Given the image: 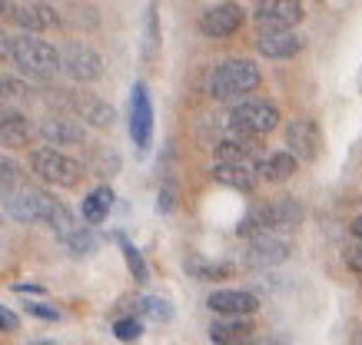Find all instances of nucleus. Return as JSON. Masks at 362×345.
Returning <instances> with one entry per match:
<instances>
[{"label": "nucleus", "instance_id": "obj_1", "mask_svg": "<svg viewBox=\"0 0 362 345\" xmlns=\"http://www.w3.org/2000/svg\"><path fill=\"white\" fill-rule=\"evenodd\" d=\"M263 83L259 77V67L252 60H243V56H233V60H223L216 67L209 70V80H206V90L213 100L220 103H230V100H240L246 93Z\"/></svg>", "mask_w": 362, "mask_h": 345}, {"label": "nucleus", "instance_id": "obj_2", "mask_svg": "<svg viewBox=\"0 0 362 345\" xmlns=\"http://www.w3.org/2000/svg\"><path fill=\"white\" fill-rule=\"evenodd\" d=\"M13 63L21 67V73H27L30 80H54L64 70V56L57 54L54 44H47L40 34L23 30L21 37H13Z\"/></svg>", "mask_w": 362, "mask_h": 345}, {"label": "nucleus", "instance_id": "obj_3", "mask_svg": "<svg viewBox=\"0 0 362 345\" xmlns=\"http://www.w3.org/2000/svg\"><path fill=\"white\" fill-rule=\"evenodd\" d=\"M306 210L299 206V200L293 196H283V200H273V202H263L246 216L240 223V236H252L259 229H276V233H293L299 223H303Z\"/></svg>", "mask_w": 362, "mask_h": 345}, {"label": "nucleus", "instance_id": "obj_4", "mask_svg": "<svg viewBox=\"0 0 362 345\" xmlns=\"http://www.w3.org/2000/svg\"><path fill=\"white\" fill-rule=\"evenodd\" d=\"M30 167H33V173L44 179L47 186H54V190H74V186H80V179H83V163L74 159V156L60 153V150H54V146L33 150Z\"/></svg>", "mask_w": 362, "mask_h": 345}, {"label": "nucleus", "instance_id": "obj_5", "mask_svg": "<svg viewBox=\"0 0 362 345\" xmlns=\"http://www.w3.org/2000/svg\"><path fill=\"white\" fill-rule=\"evenodd\" d=\"M0 196H4V212L17 223H47L50 212L60 206V200H54L47 190L30 186V183H21L17 190L0 193Z\"/></svg>", "mask_w": 362, "mask_h": 345}, {"label": "nucleus", "instance_id": "obj_6", "mask_svg": "<svg viewBox=\"0 0 362 345\" xmlns=\"http://www.w3.org/2000/svg\"><path fill=\"white\" fill-rule=\"evenodd\" d=\"M54 103H60V110L74 113L87 126H97V130H110L113 120H117V110L110 103H103L93 93H83V90H60V97H50Z\"/></svg>", "mask_w": 362, "mask_h": 345}, {"label": "nucleus", "instance_id": "obj_7", "mask_svg": "<svg viewBox=\"0 0 362 345\" xmlns=\"http://www.w3.org/2000/svg\"><path fill=\"white\" fill-rule=\"evenodd\" d=\"M230 126L250 136H266L279 126V110L269 100H240L230 113Z\"/></svg>", "mask_w": 362, "mask_h": 345}, {"label": "nucleus", "instance_id": "obj_8", "mask_svg": "<svg viewBox=\"0 0 362 345\" xmlns=\"http://www.w3.org/2000/svg\"><path fill=\"white\" fill-rule=\"evenodd\" d=\"M293 253V243L286 239V233H276V229H259V233L250 236V246H246V266L256 269H269L286 262Z\"/></svg>", "mask_w": 362, "mask_h": 345}, {"label": "nucleus", "instance_id": "obj_9", "mask_svg": "<svg viewBox=\"0 0 362 345\" xmlns=\"http://www.w3.org/2000/svg\"><path fill=\"white\" fill-rule=\"evenodd\" d=\"M37 133L50 146H77L87 140V123H80V116L74 113H47L37 123Z\"/></svg>", "mask_w": 362, "mask_h": 345}, {"label": "nucleus", "instance_id": "obj_10", "mask_svg": "<svg viewBox=\"0 0 362 345\" xmlns=\"http://www.w3.org/2000/svg\"><path fill=\"white\" fill-rule=\"evenodd\" d=\"M130 136L136 150L146 153L153 143V103H150V90L136 83L130 97Z\"/></svg>", "mask_w": 362, "mask_h": 345}, {"label": "nucleus", "instance_id": "obj_11", "mask_svg": "<svg viewBox=\"0 0 362 345\" xmlns=\"http://www.w3.org/2000/svg\"><path fill=\"white\" fill-rule=\"evenodd\" d=\"M303 20L299 0H259L256 4V27L259 30H289Z\"/></svg>", "mask_w": 362, "mask_h": 345}, {"label": "nucleus", "instance_id": "obj_12", "mask_svg": "<svg viewBox=\"0 0 362 345\" xmlns=\"http://www.w3.org/2000/svg\"><path fill=\"white\" fill-rule=\"evenodd\" d=\"M64 73L77 83H93L103 73V60L90 44H70L64 54Z\"/></svg>", "mask_w": 362, "mask_h": 345}, {"label": "nucleus", "instance_id": "obj_13", "mask_svg": "<svg viewBox=\"0 0 362 345\" xmlns=\"http://www.w3.org/2000/svg\"><path fill=\"white\" fill-rule=\"evenodd\" d=\"M286 146H289V153H296L303 163L316 159L319 146H322L316 120H313V116H296V120H289V126H286Z\"/></svg>", "mask_w": 362, "mask_h": 345}, {"label": "nucleus", "instance_id": "obj_14", "mask_svg": "<svg viewBox=\"0 0 362 345\" xmlns=\"http://www.w3.org/2000/svg\"><path fill=\"white\" fill-rule=\"evenodd\" d=\"M213 153H216V159H226V163H252V167L259 169V159H263V146H259V140H256V136L233 130L230 136L216 140Z\"/></svg>", "mask_w": 362, "mask_h": 345}, {"label": "nucleus", "instance_id": "obj_15", "mask_svg": "<svg viewBox=\"0 0 362 345\" xmlns=\"http://www.w3.org/2000/svg\"><path fill=\"white\" fill-rule=\"evenodd\" d=\"M243 7L240 4H216V7H209L203 17H199V30L213 40H226L233 37L236 30L243 27Z\"/></svg>", "mask_w": 362, "mask_h": 345}, {"label": "nucleus", "instance_id": "obj_16", "mask_svg": "<svg viewBox=\"0 0 362 345\" xmlns=\"http://www.w3.org/2000/svg\"><path fill=\"white\" fill-rule=\"evenodd\" d=\"M206 305L216 315H252L259 309V299L250 289H216L206 299Z\"/></svg>", "mask_w": 362, "mask_h": 345}, {"label": "nucleus", "instance_id": "obj_17", "mask_svg": "<svg viewBox=\"0 0 362 345\" xmlns=\"http://www.w3.org/2000/svg\"><path fill=\"white\" fill-rule=\"evenodd\" d=\"M256 50L269 60H286V56H296L303 50V37L289 30H259L256 37Z\"/></svg>", "mask_w": 362, "mask_h": 345}, {"label": "nucleus", "instance_id": "obj_18", "mask_svg": "<svg viewBox=\"0 0 362 345\" xmlns=\"http://www.w3.org/2000/svg\"><path fill=\"white\" fill-rule=\"evenodd\" d=\"M213 179L230 186V190H240V193H252L256 183H259V169L252 163H226V159H216L213 167Z\"/></svg>", "mask_w": 362, "mask_h": 345}, {"label": "nucleus", "instance_id": "obj_19", "mask_svg": "<svg viewBox=\"0 0 362 345\" xmlns=\"http://www.w3.org/2000/svg\"><path fill=\"white\" fill-rule=\"evenodd\" d=\"M11 20L21 27V30H30V34H40L47 27L57 23V13L47 7V0H37V4H17L11 11Z\"/></svg>", "mask_w": 362, "mask_h": 345}, {"label": "nucleus", "instance_id": "obj_20", "mask_svg": "<svg viewBox=\"0 0 362 345\" xmlns=\"http://www.w3.org/2000/svg\"><path fill=\"white\" fill-rule=\"evenodd\" d=\"M252 332H256V325H252L250 315H223V319H216L209 325V339L226 345L246 342V339H252Z\"/></svg>", "mask_w": 362, "mask_h": 345}, {"label": "nucleus", "instance_id": "obj_21", "mask_svg": "<svg viewBox=\"0 0 362 345\" xmlns=\"http://www.w3.org/2000/svg\"><path fill=\"white\" fill-rule=\"evenodd\" d=\"M30 120L23 113H13V110H4L0 113V146L7 150H23L30 143Z\"/></svg>", "mask_w": 362, "mask_h": 345}, {"label": "nucleus", "instance_id": "obj_22", "mask_svg": "<svg viewBox=\"0 0 362 345\" xmlns=\"http://www.w3.org/2000/svg\"><path fill=\"white\" fill-rule=\"evenodd\" d=\"M299 167V156L289 153V150H283V153H269L259 159V176L266 179V183H286V179L296 173Z\"/></svg>", "mask_w": 362, "mask_h": 345}, {"label": "nucleus", "instance_id": "obj_23", "mask_svg": "<svg viewBox=\"0 0 362 345\" xmlns=\"http://www.w3.org/2000/svg\"><path fill=\"white\" fill-rule=\"evenodd\" d=\"M110 206H113V190L110 186H97V190H90L80 202V216H83V223L90 226H100L107 216H110Z\"/></svg>", "mask_w": 362, "mask_h": 345}, {"label": "nucleus", "instance_id": "obj_24", "mask_svg": "<svg viewBox=\"0 0 362 345\" xmlns=\"http://www.w3.org/2000/svg\"><path fill=\"white\" fill-rule=\"evenodd\" d=\"M183 266H187V272L193 279H199V282L230 279L233 272H236V266H233V262H213V259H203V256H187V259H183Z\"/></svg>", "mask_w": 362, "mask_h": 345}, {"label": "nucleus", "instance_id": "obj_25", "mask_svg": "<svg viewBox=\"0 0 362 345\" xmlns=\"http://www.w3.org/2000/svg\"><path fill=\"white\" fill-rule=\"evenodd\" d=\"M136 315L153 319V322H166V319H173V305L166 299H160V296H143V299L136 302Z\"/></svg>", "mask_w": 362, "mask_h": 345}, {"label": "nucleus", "instance_id": "obj_26", "mask_svg": "<svg viewBox=\"0 0 362 345\" xmlns=\"http://www.w3.org/2000/svg\"><path fill=\"white\" fill-rule=\"evenodd\" d=\"M30 97V87L17 77H0V107L7 110V107H17Z\"/></svg>", "mask_w": 362, "mask_h": 345}, {"label": "nucleus", "instance_id": "obj_27", "mask_svg": "<svg viewBox=\"0 0 362 345\" xmlns=\"http://www.w3.org/2000/svg\"><path fill=\"white\" fill-rule=\"evenodd\" d=\"M47 226H50V229H54V236H57V239H64V243H66V239H70V236H74V233L80 229L77 219H74V212L66 210L64 202H60V206H57V210L50 212V219H47Z\"/></svg>", "mask_w": 362, "mask_h": 345}, {"label": "nucleus", "instance_id": "obj_28", "mask_svg": "<svg viewBox=\"0 0 362 345\" xmlns=\"http://www.w3.org/2000/svg\"><path fill=\"white\" fill-rule=\"evenodd\" d=\"M66 246H70V253H74V256H90V253H97L100 249V236L93 233V226H80L77 233L70 236V239H66Z\"/></svg>", "mask_w": 362, "mask_h": 345}, {"label": "nucleus", "instance_id": "obj_29", "mask_svg": "<svg viewBox=\"0 0 362 345\" xmlns=\"http://www.w3.org/2000/svg\"><path fill=\"white\" fill-rule=\"evenodd\" d=\"M117 239H120V246H123V256H127V266H130L133 279H136V282H146V279H150V269H146V262H143L140 249H136L127 236H117Z\"/></svg>", "mask_w": 362, "mask_h": 345}, {"label": "nucleus", "instance_id": "obj_30", "mask_svg": "<svg viewBox=\"0 0 362 345\" xmlns=\"http://www.w3.org/2000/svg\"><path fill=\"white\" fill-rule=\"evenodd\" d=\"M21 183H27V179H23V167L13 163V159H7V156H0V193L17 190Z\"/></svg>", "mask_w": 362, "mask_h": 345}, {"label": "nucleus", "instance_id": "obj_31", "mask_svg": "<svg viewBox=\"0 0 362 345\" xmlns=\"http://www.w3.org/2000/svg\"><path fill=\"white\" fill-rule=\"evenodd\" d=\"M113 335H117L120 342H136V339L143 335V322L136 319V315H123V319L113 322Z\"/></svg>", "mask_w": 362, "mask_h": 345}, {"label": "nucleus", "instance_id": "obj_32", "mask_svg": "<svg viewBox=\"0 0 362 345\" xmlns=\"http://www.w3.org/2000/svg\"><path fill=\"white\" fill-rule=\"evenodd\" d=\"M160 47V27H156V4H150L146 11V56H156Z\"/></svg>", "mask_w": 362, "mask_h": 345}, {"label": "nucleus", "instance_id": "obj_33", "mask_svg": "<svg viewBox=\"0 0 362 345\" xmlns=\"http://www.w3.org/2000/svg\"><path fill=\"white\" fill-rule=\"evenodd\" d=\"M346 266L362 276V239H356L352 246H346Z\"/></svg>", "mask_w": 362, "mask_h": 345}, {"label": "nucleus", "instance_id": "obj_34", "mask_svg": "<svg viewBox=\"0 0 362 345\" xmlns=\"http://www.w3.org/2000/svg\"><path fill=\"white\" fill-rule=\"evenodd\" d=\"M27 312H30V315H37V319H47V322H57V319H60V312L50 309V305H44V302H30V305H27Z\"/></svg>", "mask_w": 362, "mask_h": 345}, {"label": "nucleus", "instance_id": "obj_35", "mask_svg": "<svg viewBox=\"0 0 362 345\" xmlns=\"http://www.w3.org/2000/svg\"><path fill=\"white\" fill-rule=\"evenodd\" d=\"M0 332H21V319H17V315H13L11 309H4V305H0Z\"/></svg>", "mask_w": 362, "mask_h": 345}, {"label": "nucleus", "instance_id": "obj_36", "mask_svg": "<svg viewBox=\"0 0 362 345\" xmlns=\"http://www.w3.org/2000/svg\"><path fill=\"white\" fill-rule=\"evenodd\" d=\"M11 50H13V40L4 34V30H0V63H4V60L11 56Z\"/></svg>", "mask_w": 362, "mask_h": 345}, {"label": "nucleus", "instance_id": "obj_37", "mask_svg": "<svg viewBox=\"0 0 362 345\" xmlns=\"http://www.w3.org/2000/svg\"><path fill=\"white\" fill-rule=\"evenodd\" d=\"M173 210V190H163L160 193V212H170Z\"/></svg>", "mask_w": 362, "mask_h": 345}, {"label": "nucleus", "instance_id": "obj_38", "mask_svg": "<svg viewBox=\"0 0 362 345\" xmlns=\"http://www.w3.org/2000/svg\"><path fill=\"white\" fill-rule=\"evenodd\" d=\"M349 233L356 236V239H362V216H356V219L349 223Z\"/></svg>", "mask_w": 362, "mask_h": 345}, {"label": "nucleus", "instance_id": "obj_39", "mask_svg": "<svg viewBox=\"0 0 362 345\" xmlns=\"http://www.w3.org/2000/svg\"><path fill=\"white\" fill-rule=\"evenodd\" d=\"M13 7H11V0H0V17H4V13H11Z\"/></svg>", "mask_w": 362, "mask_h": 345}, {"label": "nucleus", "instance_id": "obj_40", "mask_svg": "<svg viewBox=\"0 0 362 345\" xmlns=\"http://www.w3.org/2000/svg\"><path fill=\"white\" fill-rule=\"evenodd\" d=\"M252 4H259V0H252Z\"/></svg>", "mask_w": 362, "mask_h": 345}, {"label": "nucleus", "instance_id": "obj_41", "mask_svg": "<svg viewBox=\"0 0 362 345\" xmlns=\"http://www.w3.org/2000/svg\"><path fill=\"white\" fill-rule=\"evenodd\" d=\"M359 202H362V200H359Z\"/></svg>", "mask_w": 362, "mask_h": 345}]
</instances>
